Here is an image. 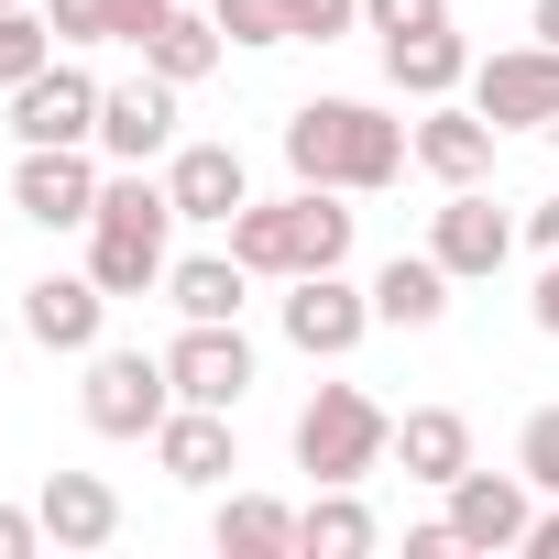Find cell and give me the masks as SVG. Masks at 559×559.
Masks as SVG:
<instances>
[{
	"mask_svg": "<svg viewBox=\"0 0 559 559\" xmlns=\"http://www.w3.org/2000/svg\"><path fill=\"white\" fill-rule=\"evenodd\" d=\"M165 297H176V319H241L252 274H241V252H187V263H165Z\"/></svg>",
	"mask_w": 559,
	"mask_h": 559,
	"instance_id": "25",
	"label": "cell"
},
{
	"mask_svg": "<svg viewBox=\"0 0 559 559\" xmlns=\"http://www.w3.org/2000/svg\"><path fill=\"white\" fill-rule=\"evenodd\" d=\"M165 198H176V219H241L252 209V176H241V154L230 143H176V165H165Z\"/></svg>",
	"mask_w": 559,
	"mask_h": 559,
	"instance_id": "14",
	"label": "cell"
},
{
	"mask_svg": "<svg viewBox=\"0 0 559 559\" xmlns=\"http://www.w3.org/2000/svg\"><path fill=\"white\" fill-rule=\"evenodd\" d=\"M362 330H373V286H352L341 263H330V274H297V286H286V341H297L308 362L362 352Z\"/></svg>",
	"mask_w": 559,
	"mask_h": 559,
	"instance_id": "9",
	"label": "cell"
},
{
	"mask_svg": "<svg viewBox=\"0 0 559 559\" xmlns=\"http://www.w3.org/2000/svg\"><path fill=\"white\" fill-rule=\"evenodd\" d=\"M515 472H526L537 493H559V406H537V417L515 428Z\"/></svg>",
	"mask_w": 559,
	"mask_h": 559,
	"instance_id": "28",
	"label": "cell"
},
{
	"mask_svg": "<svg viewBox=\"0 0 559 559\" xmlns=\"http://www.w3.org/2000/svg\"><path fill=\"white\" fill-rule=\"evenodd\" d=\"M428 252L461 274V286H483V274H504V263H515V219H504L483 187H450V209L428 219Z\"/></svg>",
	"mask_w": 559,
	"mask_h": 559,
	"instance_id": "11",
	"label": "cell"
},
{
	"mask_svg": "<svg viewBox=\"0 0 559 559\" xmlns=\"http://www.w3.org/2000/svg\"><path fill=\"white\" fill-rule=\"evenodd\" d=\"M526 559H559V504H548V515H526Z\"/></svg>",
	"mask_w": 559,
	"mask_h": 559,
	"instance_id": "35",
	"label": "cell"
},
{
	"mask_svg": "<svg viewBox=\"0 0 559 559\" xmlns=\"http://www.w3.org/2000/svg\"><path fill=\"white\" fill-rule=\"evenodd\" d=\"M165 12H176V0H110V45H143Z\"/></svg>",
	"mask_w": 559,
	"mask_h": 559,
	"instance_id": "32",
	"label": "cell"
},
{
	"mask_svg": "<svg viewBox=\"0 0 559 559\" xmlns=\"http://www.w3.org/2000/svg\"><path fill=\"white\" fill-rule=\"evenodd\" d=\"M417 165H428L439 187H483V165H493V121H483V110H450V99H439V110L417 121Z\"/></svg>",
	"mask_w": 559,
	"mask_h": 559,
	"instance_id": "21",
	"label": "cell"
},
{
	"mask_svg": "<svg viewBox=\"0 0 559 559\" xmlns=\"http://www.w3.org/2000/svg\"><path fill=\"white\" fill-rule=\"evenodd\" d=\"M406 154H417V132L384 121L373 99H308V110H286V165H297V187L373 198V187L406 176Z\"/></svg>",
	"mask_w": 559,
	"mask_h": 559,
	"instance_id": "1",
	"label": "cell"
},
{
	"mask_svg": "<svg viewBox=\"0 0 559 559\" xmlns=\"http://www.w3.org/2000/svg\"><path fill=\"white\" fill-rule=\"evenodd\" d=\"M450 23V0H362V34H428Z\"/></svg>",
	"mask_w": 559,
	"mask_h": 559,
	"instance_id": "30",
	"label": "cell"
},
{
	"mask_svg": "<svg viewBox=\"0 0 559 559\" xmlns=\"http://www.w3.org/2000/svg\"><path fill=\"white\" fill-rule=\"evenodd\" d=\"M23 330L45 341V352H99V330H110V286H99V274H34V286H23Z\"/></svg>",
	"mask_w": 559,
	"mask_h": 559,
	"instance_id": "12",
	"label": "cell"
},
{
	"mask_svg": "<svg viewBox=\"0 0 559 559\" xmlns=\"http://www.w3.org/2000/svg\"><path fill=\"white\" fill-rule=\"evenodd\" d=\"M526 23H537V45H559V0H537V12H526Z\"/></svg>",
	"mask_w": 559,
	"mask_h": 559,
	"instance_id": "37",
	"label": "cell"
},
{
	"mask_svg": "<svg viewBox=\"0 0 559 559\" xmlns=\"http://www.w3.org/2000/svg\"><path fill=\"white\" fill-rule=\"evenodd\" d=\"M78 417L99 428V439H154L165 417H176V373H165V352H88V384H78Z\"/></svg>",
	"mask_w": 559,
	"mask_h": 559,
	"instance_id": "5",
	"label": "cell"
},
{
	"mask_svg": "<svg viewBox=\"0 0 559 559\" xmlns=\"http://www.w3.org/2000/svg\"><path fill=\"white\" fill-rule=\"evenodd\" d=\"M0 12H12V0H0Z\"/></svg>",
	"mask_w": 559,
	"mask_h": 559,
	"instance_id": "38",
	"label": "cell"
},
{
	"mask_svg": "<svg viewBox=\"0 0 559 559\" xmlns=\"http://www.w3.org/2000/svg\"><path fill=\"white\" fill-rule=\"evenodd\" d=\"M384 450H395V417L362 384H319L297 406V472L308 483H362V472H384Z\"/></svg>",
	"mask_w": 559,
	"mask_h": 559,
	"instance_id": "4",
	"label": "cell"
},
{
	"mask_svg": "<svg viewBox=\"0 0 559 559\" xmlns=\"http://www.w3.org/2000/svg\"><path fill=\"white\" fill-rule=\"evenodd\" d=\"M34 515H45V548H110L121 537V493L99 472H45Z\"/></svg>",
	"mask_w": 559,
	"mask_h": 559,
	"instance_id": "16",
	"label": "cell"
},
{
	"mask_svg": "<svg viewBox=\"0 0 559 559\" xmlns=\"http://www.w3.org/2000/svg\"><path fill=\"white\" fill-rule=\"evenodd\" d=\"M165 230H176V198H165V176L121 165V176L99 187V219H88V274H99L110 297H143V286H165Z\"/></svg>",
	"mask_w": 559,
	"mask_h": 559,
	"instance_id": "3",
	"label": "cell"
},
{
	"mask_svg": "<svg viewBox=\"0 0 559 559\" xmlns=\"http://www.w3.org/2000/svg\"><path fill=\"white\" fill-rule=\"evenodd\" d=\"M45 67H56V23L12 0V12H0V88H23V78H45Z\"/></svg>",
	"mask_w": 559,
	"mask_h": 559,
	"instance_id": "26",
	"label": "cell"
},
{
	"mask_svg": "<svg viewBox=\"0 0 559 559\" xmlns=\"http://www.w3.org/2000/svg\"><path fill=\"white\" fill-rule=\"evenodd\" d=\"M56 45H110V0H56Z\"/></svg>",
	"mask_w": 559,
	"mask_h": 559,
	"instance_id": "31",
	"label": "cell"
},
{
	"mask_svg": "<svg viewBox=\"0 0 559 559\" xmlns=\"http://www.w3.org/2000/svg\"><path fill=\"white\" fill-rule=\"evenodd\" d=\"M395 461H406V483H461L472 472V417L461 406H406V428H395Z\"/></svg>",
	"mask_w": 559,
	"mask_h": 559,
	"instance_id": "20",
	"label": "cell"
},
{
	"mask_svg": "<svg viewBox=\"0 0 559 559\" xmlns=\"http://www.w3.org/2000/svg\"><path fill=\"white\" fill-rule=\"evenodd\" d=\"M526 241H537V252H559V187H548V209H526Z\"/></svg>",
	"mask_w": 559,
	"mask_h": 559,
	"instance_id": "36",
	"label": "cell"
},
{
	"mask_svg": "<svg viewBox=\"0 0 559 559\" xmlns=\"http://www.w3.org/2000/svg\"><path fill=\"white\" fill-rule=\"evenodd\" d=\"M384 526H373V504L352 493V483H319V504L297 515V559H362Z\"/></svg>",
	"mask_w": 559,
	"mask_h": 559,
	"instance_id": "24",
	"label": "cell"
},
{
	"mask_svg": "<svg viewBox=\"0 0 559 559\" xmlns=\"http://www.w3.org/2000/svg\"><path fill=\"white\" fill-rule=\"evenodd\" d=\"M99 165H88V143H23V165H12V209L34 219V230H88L99 219Z\"/></svg>",
	"mask_w": 559,
	"mask_h": 559,
	"instance_id": "6",
	"label": "cell"
},
{
	"mask_svg": "<svg viewBox=\"0 0 559 559\" xmlns=\"http://www.w3.org/2000/svg\"><path fill=\"white\" fill-rule=\"evenodd\" d=\"M352 23H362V0H286V34L297 45H341Z\"/></svg>",
	"mask_w": 559,
	"mask_h": 559,
	"instance_id": "29",
	"label": "cell"
},
{
	"mask_svg": "<svg viewBox=\"0 0 559 559\" xmlns=\"http://www.w3.org/2000/svg\"><path fill=\"white\" fill-rule=\"evenodd\" d=\"M209 23H219L230 45H297V34H286V0H209Z\"/></svg>",
	"mask_w": 559,
	"mask_h": 559,
	"instance_id": "27",
	"label": "cell"
},
{
	"mask_svg": "<svg viewBox=\"0 0 559 559\" xmlns=\"http://www.w3.org/2000/svg\"><path fill=\"white\" fill-rule=\"evenodd\" d=\"M230 252H241L252 286H297V274L352 263V209H341V187L263 198V209H241V219H230Z\"/></svg>",
	"mask_w": 559,
	"mask_h": 559,
	"instance_id": "2",
	"label": "cell"
},
{
	"mask_svg": "<svg viewBox=\"0 0 559 559\" xmlns=\"http://www.w3.org/2000/svg\"><path fill=\"white\" fill-rule=\"evenodd\" d=\"M132 56H143L154 78H176V88H198V78H209V67L230 56V34H219L209 12H187V0H176V12H165V23H154V34L132 45Z\"/></svg>",
	"mask_w": 559,
	"mask_h": 559,
	"instance_id": "22",
	"label": "cell"
},
{
	"mask_svg": "<svg viewBox=\"0 0 559 559\" xmlns=\"http://www.w3.org/2000/svg\"><path fill=\"white\" fill-rule=\"evenodd\" d=\"M99 154L110 165H154V154H176V78H132V88H110L99 99Z\"/></svg>",
	"mask_w": 559,
	"mask_h": 559,
	"instance_id": "13",
	"label": "cell"
},
{
	"mask_svg": "<svg viewBox=\"0 0 559 559\" xmlns=\"http://www.w3.org/2000/svg\"><path fill=\"white\" fill-rule=\"evenodd\" d=\"M526 472H461L450 483V526H461V548H526Z\"/></svg>",
	"mask_w": 559,
	"mask_h": 559,
	"instance_id": "17",
	"label": "cell"
},
{
	"mask_svg": "<svg viewBox=\"0 0 559 559\" xmlns=\"http://www.w3.org/2000/svg\"><path fill=\"white\" fill-rule=\"evenodd\" d=\"M165 373H176V406H241L252 395V341L241 319H187L165 341Z\"/></svg>",
	"mask_w": 559,
	"mask_h": 559,
	"instance_id": "8",
	"label": "cell"
},
{
	"mask_svg": "<svg viewBox=\"0 0 559 559\" xmlns=\"http://www.w3.org/2000/svg\"><path fill=\"white\" fill-rule=\"evenodd\" d=\"M99 99H110V88H99L88 67L56 56L45 78L12 88V132H23V143H99Z\"/></svg>",
	"mask_w": 559,
	"mask_h": 559,
	"instance_id": "10",
	"label": "cell"
},
{
	"mask_svg": "<svg viewBox=\"0 0 559 559\" xmlns=\"http://www.w3.org/2000/svg\"><path fill=\"white\" fill-rule=\"evenodd\" d=\"M209 548L219 559H286L297 548V504H274V493H230L209 515Z\"/></svg>",
	"mask_w": 559,
	"mask_h": 559,
	"instance_id": "23",
	"label": "cell"
},
{
	"mask_svg": "<svg viewBox=\"0 0 559 559\" xmlns=\"http://www.w3.org/2000/svg\"><path fill=\"white\" fill-rule=\"evenodd\" d=\"M45 548V515H23V504H0V559H34Z\"/></svg>",
	"mask_w": 559,
	"mask_h": 559,
	"instance_id": "33",
	"label": "cell"
},
{
	"mask_svg": "<svg viewBox=\"0 0 559 559\" xmlns=\"http://www.w3.org/2000/svg\"><path fill=\"white\" fill-rule=\"evenodd\" d=\"M384 78H395L406 99H450V88H472V45H461L450 23H428V34H384Z\"/></svg>",
	"mask_w": 559,
	"mask_h": 559,
	"instance_id": "19",
	"label": "cell"
},
{
	"mask_svg": "<svg viewBox=\"0 0 559 559\" xmlns=\"http://www.w3.org/2000/svg\"><path fill=\"white\" fill-rule=\"evenodd\" d=\"M154 461H165V483H187V493L230 483V472H241V450H230V406H176V417L154 428Z\"/></svg>",
	"mask_w": 559,
	"mask_h": 559,
	"instance_id": "15",
	"label": "cell"
},
{
	"mask_svg": "<svg viewBox=\"0 0 559 559\" xmlns=\"http://www.w3.org/2000/svg\"><path fill=\"white\" fill-rule=\"evenodd\" d=\"M526 319H537V330L559 341V252H548V274H537V308H526Z\"/></svg>",
	"mask_w": 559,
	"mask_h": 559,
	"instance_id": "34",
	"label": "cell"
},
{
	"mask_svg": "<svg viewBox=\"0 0 559 559\" xmlns=\"http://www.w3.org/2000/svg\"><path fill=\"white\" fill-rule=\"evenodd\" d=\"M450 286H461V274H450L439 252H395V263L373 274V319H384V330H439V319H450Z\"/></svg>",
	"mask_w": 559,
	"mask_h": 559,
	"instance_id": "18",
	"label": "cell"
},
{
	"mask_svg": "<svg viewBox=\"0 0 559 559\" xmlns=\"http://www.w3.org/2000/svg\"><path fill=\"white\" fill-rule=\"evenodd\" d=\"M472 110L493 132H559V45H504L472 67Z\"/></svg>",
	"mask_w": 559,
	"mask_h": 559,
	"instance_id": "7",
	"label": "cell"
}]
</instances>
